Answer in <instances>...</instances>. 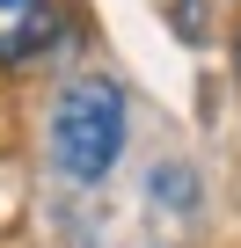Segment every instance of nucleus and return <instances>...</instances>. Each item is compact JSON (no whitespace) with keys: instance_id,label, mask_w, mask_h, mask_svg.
<instances>
[{"instance_id":"obj_1","label":"nucleus","mask_w":241,"mask_h":248,"mask_svg":"<svg viewBox=\"0 0 241 248\" xmlns=\"http://www.w3.org/2000/svg\"><path fill=\"white\" fill-rule=\"evenodd\" d=\"M125 88L102 80V73H80L59 88L51 102V168L66 183H102L125 154Z\"/></svg>"},{"instance_id":"obj_2","label":"nucleus","mask_w":241,"mask_h":248,"mask_svg":"<svg viewBox=\"0 0 241 248\" xmlns=\"http://www.w3.org/2000/svg\"><path fill=\"white\" fill-rule=\"evenodd\" d=\"M59 44V0H0V66H30Z\"/></svg>"}]
</instances>
